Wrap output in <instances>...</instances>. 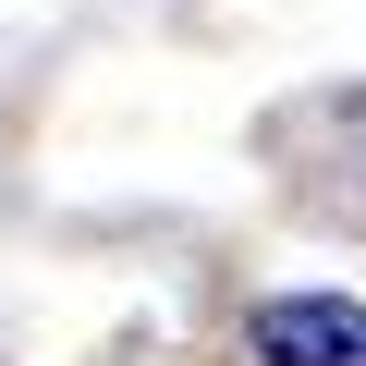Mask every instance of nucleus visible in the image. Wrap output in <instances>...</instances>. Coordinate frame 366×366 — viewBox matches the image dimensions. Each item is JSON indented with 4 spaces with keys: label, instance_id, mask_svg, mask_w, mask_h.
Returning <instances> with one entry per match:
<instances>
[{
    "label": "nucleus",
    "instance_id": "f257e3e1",
    "mask_svg": "<svg viewBox=\"0 0 366 366\" xmlns=\"http://www.w3.org/2000/svg\"><path fill=\"white\" fill-rule=\"evenodd\" d=\"M257 366H366V305L354 293H269L244 317Z\"/></svg>",
    "mask_w": 366,
    "mask_h": 366
}]
</instances>
